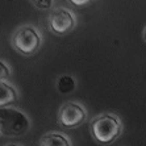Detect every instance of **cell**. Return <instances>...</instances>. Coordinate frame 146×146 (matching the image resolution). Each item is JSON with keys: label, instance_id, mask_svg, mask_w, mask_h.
Instances as JSON below:
<instances>
[{"label": "cell", "instance_id": "obj_1", "mask_svg": "<svg viewBox=\"0 0 146 146\" xmlns=\"http://www.w3.org/2000/svg\"><path fill=\"white\" fill-rule=\"evenodd\" d=\"M124 125L117 115L111 112L100 113L92 119L90 132L96 142L102 145H111L122 134Z\"/></svg>", "mask_w": 146, "mask_h": 146}, {"label": "cell", "instance_id": "obj_11", "mask_svg": "<svg viewBox=\"0 0 146 146\" xmlns=\"http://www.w3.org/2000/svg\"><path fill=\"white\" fill-rule=\"evenodd\" d=\"M67 1L75 8H83V7L90 5L91 3H94L95 0H67Z\"/></svg>", "mask_w": 146, "mask_h": 146}, {"label": "cell", "instance_id": "obj_7", "mask_svg": "<svg viewBox=\"0 0 146 146\" xmlns=\"http://www.w3.org/2000/svg\"><path fill=\"white\" fill-rule=\"evenodd\" d=\"M40 146H72L71 139L62 132H48L38 141Z\"/></svg>", "mask_w": 146, "mask_h": 146}, {"label": "cell", "instance_id": "obj_3", "mask_svg": "<svg viewBox=\"0 0 146 146\" xmlns=\"http://www.w3.org/2000/svg\"><path fill=\"white\" fill-rule=\"evenodd\" d=\"M42 33L36 25H20L11 37L12 48L24 57H32L37 54L42 46Z\"/></svg>", "mask_w": 146, "mask_h": 146}, {"label": "cell", "instance_id": "obj_8", "mask_svg": "<svg viewBox=\"0 0 146 146\" xmlns=\"http://www.w3.org/2000/svg\"><path fill=\"white\" fill-rule=\"evenodd\" d=\"M55 87H57V91L59 92V94H62V95L71 94V92H74L75 88H76V79H75L72 75L63 74L57 78Z\"/></svg>", "mask_w": 146, "mask_h": 146}, {"label": "cell", "instance_id": "obj_5", "mask_svg": "<svg viewBox=\"0 0 146 146\" xmlns=\"http://www.w3.org/2000/svg\"><path fill=\"white\" fill-rule=\"evenodd\" d=\"M87 120V109L79 102H66L58 111V124L65 129H75Z\"/></svg>", "mask_w": 146, "mask_h": 146}, {"label": "cell", "instance_id": "obj_13", "mask_svg": "<svg viewBox=\"0 0 146 146\" xmlns=\"http://www.w3.org/2000/svg\"><path fill=\"white\" fill-rule=\"evenodd\" d=\"M142 37H143V41L146 42V27H145V29H143V32H142Z\"/></svg>", "mask_w": 146, "mask_h": 146}, {"label": "cell", "instance_id": "obj_12", "mask_svg": "<svg viewBox=\"0 0 146 146\" xmlns=\"http://www.w3.org/2000/svg\"><path fill=\"white\" fill-rule=\"evenodd\" d=\"M4 146H23L21 143H16V142H11V143H5Z\"/></svg>", "mask_w": 146, "mask_h": 146}, {"label": "cell", "instance_id": "obj_2", "mask_svg": "<svg viewBox=\"0 0 146 146\" xmlns=\"http://www.w3.org/2000/svg\"><path fill=\"white\" fill-rule=\"evenodd\" d=\"M32 126L29 116L15 107L0 108V136L17 138L27 134Z\"/></svg>", "mask_w": 146, "mask_h": 146}, {"label": "cell", "instance_id": "obj_6", "mask_svg": "<svg viewBox=\"0 0 146 146\" xmlns=\"http://www.w3.org/2000/svg\"><path fill=\"white\" fill-rule=\"evenodd\" d=\"M20 94L15 86L8 82H0V108L12 107V104L19 100Z\"/></svg>", "mask_w": 146, "mask_h": 146}, {"label": "cell", "instance_id": "obj_10", "mask_svg": "<svg viewBox=\"0 0 146 146\" xmlns=\"http://www.w3.org/2000/svg\"><path fill=\"white\" fill-rule=\"evenodd\" d=\"M34 8L40 11H51L54 8L55 0H29Z\"/></svg>", "mask_w": 146, "mask_h": 146}, {"label": "cell", "instance_id": "obj_9", "mask_svg": "<svg viewBox=\"0 0 146 146\" xmlns=\"http://www.w3.org/2000/svg\"><path fill=\"white\" fill-rule=\"evenodd\" d=\"M12 76V68L8 62L0 58V82H8Z\"/></svg>", "mask_w": 146, "mask_h": 146}, {"label": "cell", "instance_id": "obj_4", "mask_svg": "<svg viewBox=\"0 0 146 146\" xmlns=\"http://www.w3.org/2000/svg\"><path fill=\"white\" fill-rule=\"evenodd\" d=\"M78 25V17L67 7H55L48 16V27L55 36H66L71 33Z\"/></svg>", "mask_w": 146, "mask_h": 146}]
</instances>
